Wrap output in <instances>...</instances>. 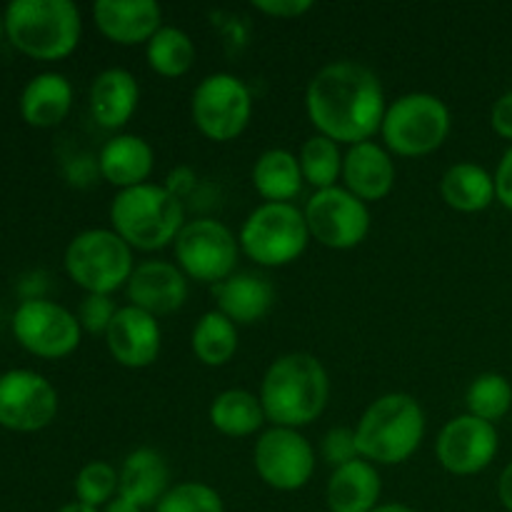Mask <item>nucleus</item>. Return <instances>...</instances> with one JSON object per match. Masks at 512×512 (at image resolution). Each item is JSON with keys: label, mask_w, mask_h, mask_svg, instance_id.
Returning a JSON list of instances; mask_svg holds the SVG:
<instances>
[{"label": "nucleus", "mask_w": 512, "mask_h": 512, "mask_svg": "<svg viewBox=\"0 0 512 512\" xmlns=\"http://www.w3.org/2000/svg\"><path fill=\"white\" fill-rule=\"evenodd\" d=\"M305 110L318 135L350 148L380 133L388 105L383 83L373 70L355 60H335L308 83Z\"/></svg>", "instance_id": "obj_1"}, {"label": "nucleus", "mask_w": 512, "mask_h": 512, "mask_svg": "<svg viewBox=\"0 0 512 512\" xmlns=\"http://www.w3.org/2000/svg\"><path fill=\"white\" fill-rule=\"evenodd\" d=\"M328 398V370L310 353L280 355L260 383V403L275 428H305L323 415Z\"/></svg>", "instance_id": "obj_2"}, {"label": "nucleus", "mask_w": 512, "mask_h": 512, "mask_svg": "<svg viewBox=\"0 0 512 512\" xmlns=\"http://www.w3.org/2000/svg\"><path fill=\"white\" fill-rule=\"evenodd\" d=\"M360 458L373 465H400L418 453L425 413L408 393H385L365 408L355 425Z\"/></svg>", "instance_id": "obj_3"}, {"label": "nucleus", "mask_w": 512, "mask_h": 512, "mask_svg": "<svg viewBox=\"0 0 512 512\" xmlns=\"http://www.w3.org/2000/svg\"><path fill=\"white\" fill-rule=\"evenodd\" d=\"M8 40L35 60H63L83 35L78 5L70 0H13L5 8Z\"/></svg>", "instance_id": "obj_4"}, {"label": "nucleus", "mask_w": 512, "mask_h": 512, "mask_svg": "<svg viewBox=\"0 0 512 512\" xmlns=\"http://www.w3.org/2000/svg\"><path fill=\"white\" fill-rule=\"evenodd\" d=\"M110 225L133 250H160L175 243L183 230V200L170 188L155 183L118 190L110 203Z\"/></svg>", "instance_id": "obj_5"}, {"label": "nucleus", "mask_w": 512, "mask_h": 512, "mask_svg": "<svg viewBox=\"0 0 512 512\" xmlns=\"http://www.w3.org/2000/svg\"><path fill=\"white\" fill-rule=\"evenodd\" d=\"M65 270L85 295H113L133 275V248L113 228H90L65 248Z\"/></svg>", "instance_id": "obj_6"}, {"label": "nucleus", "mask_w": 512, "mask_h": 512, "mask_svg": "<svg viewBox=\"0 0 512 512\" xmlns=\"http://www.w3.org/2000/svg\"><path fill=\"white\" fill-rule=\"evenodd\" d=\"M450 108L433 93H405L388 105L380 135L385 148L400 158L430 155L448 140Z\"/></svg>", "instance_id": "obj_7"}, {"label": "nucleus", "mask_w": 512, "mask_h": 512, "mask_svg": "<svg viewBox=\"0 0 512 512\" xmlns=\"http://www.w3.org/2000/svg\"><path fill=\"white\" fill-rule=\"evenodd\" d=\"M240 250L263 268L295 263L310 243L305 213L293 203H263L245 218L238 235Z\"/></svg>", "instance_id": "obj_8"}, {"label": "nucleus", "mask_w": 512, "mask_h": 512, "mask_svg": "<svg viewBox=\"0 0 512 512\" xmlns=\"http://www.w3.org/2000/svg\"><path fill=\"white\" fill-rule=\"evenodd\" d=\"M193 123L215 143H228L243 135L253 115L250 88L233 73H213L198 83L190 100Z\"/></svg>", "instance_id": "obj_9"}, {"label": "nucleus", "mask_w": 512, "mask_h": 512, "mask_svg": "<svg viewBox=\"0 0 512 512\" xmlns=\"http://www.w3.org/2000/svg\"><path fill=\"white\" fill-rule=\"evenodd\" d=\"M240 243L228 225L213 218L190 220L175 238L178 268L198 283L218 285L235 273Z\"/></svg>", "instance_id": "obj_10"}, {"label": "nucleus", "mask_w": 512, "mask_h": 512, "mask_svg": "<svg viewBox=\"0 0 512 512\" xmlns=\"http://www.w3.org/2000/svg\"><path fill=\"white\" fill-rule=\"evenodd\" d=\"M303 213L310 238L330 250L358 248L370 233L368 203H363L358 195L340 185L315 190L305 203Z\"/></svg>", "instance_id": "obj_11"}, {"label": "nucleus", "mask_w": 512, "mask_h": 512, "mask_svg": "<svg viewBox=\"0 0 512 512\" xmlns=\"http://www.w3.org/2000/svg\"><path fill=\"white\" fill-rule=\"evenodd\" d=\"M13 335L28 353L45 360L68 358L78 350L83 328L78 315L50 300H25L13 313Z\"/></svg>", "instance_id": "obj_12"}, {"label": "nucleus", "mask_w": 512, "mask_h": 512, "mask_svg": "<svg viewBox=\"0 0 512 512\" xmlns=\"http://www.w3.org/2000/svg\"><path fill=\"white\" fill-rule=\"evenodd\" d=\"M255 470L268 488L293 493L305 488L315 473V450L300 430L270 428L255 443Z\"/></svg>", "instance_id": "obj_13"}, {"label": "nucleus", "mask_w": 512, "mask_h": 512, "mask_svg": "<svg viewBox=\"0 0 512 512\" xmlns=\"http://www.w3.org/2000/svg\"><path fill=\"white\" fill-rule=\"evenodd\" d=\"M58 415V393L35 370L0 375V425L15 433H38Z\"/></svg>", "instance_id": "obj_14"}, {"label": "nucleus", "mask_w": 512, "mask_h": 512, "mask_svg": "<svg viewBox=\"0 0 512 512\" xmlns=\"http://www.w3.org/2000/svg\"><path fill=\"white\" fill-rule=\"evenodd\" d=\"M500 448L498 430L493 423L465 413L445 423L440 430L435 453L440 465L453 475H478L495 460Z\"/></svg>", "instance_id": "obj_15"}, {"label": "nucleus", "mask_w": 512, "mask_h": 512, "mask_svg": "<svg viewBox=\"0 0 512 512\" xmlns=\"http://www.w3.org/2000/svg\"><path fill=\"white\" fill-rule=\"evenodd\" d=\"M105 343H108L115 363L130 370H140L158 360L160 348H163V330H160L158 318L135 305H125L115 313L113 323L105 333Z\"/></svg>", "instance_id": "obj_16"}, {"label": "nucleus", "mask_w": 512, "mask_h": 512, "mask_svg": "<svg viewBox=\"0 0 512 512\" xmlns=\"http://www.w3.org/2000/svg\"><path fill=\"white\" fill-rule=\"evenodd\" d=\"M125 293L130 305L153 318H163L183 308L188 300V275L168 260H145L135 265Z\"/></svg>", "instance_id": "obj_17"}, {"label": "nucleus", "mask_w": 512, "mask_h": 512, "mask_svg": "<svg viewBox=\"0 0 512 512\" xmlns=\"http://www.w3.org/2000/svg\"><path fill=\"white\" fill-rule=\"evenodd\" d=\"M95 28L115 45H148L163 28V8L153 0H98Z\"/></svg>", "instance_id": "obj_18"}, {"label": "nucleus", "mask_w": 512, "mask_h": 512, "mask_svg": "<svg viewBox=\"0 0 512 512\" xmlns=\"http://www.w3.org/2000/svg\"><path fill=\"white\" fill-rule=\"evenodd\" d=\"M345 188L363 203L388 198L395 185V163L388 150L375 140L350 145L343 160Z\"/></svg>", "instance_id": "obj_19"}, {"label": "nucleus", "mask_w": 512, "mask_h": 512, "mask_svg": "<svg viewBox=\"0 0 512 512\" xmlns=\"http://www.w3.org/2000/svg\"><path fill=\"white\" fill-rule=\"evenodd\" d=\"M140 85L125 68H108L90 85V113L105 130H120L138 110Z\"/></svg>", "instance_id": "obj_20"}, {"label": "nucleus", "mask_w": 512, "mask_h": 512, "mask_svg": "<svg viewBox=\"0 0 512 512\" xmlns=\"http://www.w3.org/2000/svg\"><path fill=\"white\" fill-rule=\"evenodd\" d=\"M153 165L155 153L150 143L133 133H118L115 138H110L98 155L100 175L118 190L148 183Z\"/></svg>", "instance_id": "obj_21"}, {"label": "nucleus", "mask_w": 512, "mask_h": 512, "mask_svg": "<svg viewBox=\"0 0 512 512\" xmlns=\"http://www.w3.org/2000/svg\"><path fill=\"white\" fill-rule=\"evenodd\" d=\"M383 495V478L368 460L358 458L330 473L325 500L330 512H373Z\"/></svg>", "instance_id": "obj_22"}, {"label": "nucleus", "mask_w": 512, "mask_h": 512, "mask_svg": "<svg viewBox=\"0 0 512 512\" xmlns=\"http://www.w3.org/2000/svg\"><path fill=\"white\" fill-rule=\"evenodd\" d=\"M213 288L218 310L235 325H253L273 310L275 288L265 275L233 273Z\"/></svg>", "instance_id": "obj_23"}, {"label": "nucleus", "mask_w": 512, "mask_h": 512, "mask_svg": "<svg viewBox=\"0 0 512 512\" xmlns=\"http://www.w3.org/2000/svg\"><path fill=\"white\" fill-rule=\"evenodd\" d=\"M118 495L138 505L140 510L155 508L170 490V470L163 455L153 448H138L123 460Z\"/></svg>", "instance_id": "obj_24"}, {"label": "nucleus", "mask_w": 512, "mask_h": 512, "mask_svg": "<svg viewBox=\"0 0 512 512\" xmlns=\"http://www.w3.org/2000/svg\"><path fill=\"white\" fill-rule=\"evenodd\" d=\"M73 108V85L60 73H40L23 88L20 115L33 128H55Z\"/></svg>", "instance_id": "obj_25"}, {"label": "nucleus", "mask_w": 512, "mask_h": 512, "mask_svg": "<svg viewBox=\"0 0 512 512\" xmlns=\"http://www.w3.org/2000/svg\"><path fill=\"white\" fill-rule=\"evenodd\" d=\"M305 178L298 155L285 148H270L255 160L253 188L265 203H290L303 190Z\"/></svg>", "instance_id": "obj_26"}, {"label": "nucleus", "mask_w": 512, "mask_h": 512, "mask_svg": "<svg viewBox=\"0 0 512 512\" xmlns=\"http://www.w3.org/2000/svg\"><path fill=\"white\" fill-rule=\"evenodd\" d=\"M440 195L458 213H480L498 200L495 175L478 163H455L440 180Z\"/></svg>", "instance_id": "obj_27"}, {"label": "nucleus", "mask_w": 512, "mask_h": 512, "mask_svg": "<svg viewBox=\"0 0 512 512\" xmlns=\"http://www.w3.org/2000/svg\"><path fill=\"white\" fill-rule=\"evenodd\" d=\"M208 415L210 425L228 438H248L268 423L260 395L243 388L223 390L220 395H215Z\"/></svg>", "instance_id": "obj_28"}, {"label": "nucleus", "mask_w": 512, "mask_h": 512, "mask_svg": "<svg viewBox=\"0 0 512 512\" xmlns=\"http://www.w3.org/2000/svg\"><path fill=\"white\" fill-rule=\"evenodd\" d=\"M195 358L208 368H220L228 365L238 353V325L225 318L220 310H210L195 323L193 335H190Z\"/></svg>", "instance_id": "obj_29"}, {"label": "nucleus", "mask_w": 512, "mask_h": 512, "mask_svg": "<svg viewBox=\"0 0 512 512\" xmlns=\"http://www.w3.org/2000/svg\"><path fill=\"white\" fill-rule=\"evenodd\" d=\"M145 58L153 73L163 78H180L195 63V43L185 30L163 25L145 45Z\"/></svg>", "instance_id": "obj_30"}, {"label": "nucleus", "mask_w": 512, "mask_h": 512, "mask_svg": "<svg viewBox=\"0 0 512 512\" xmlns=\"http://www.w3.org/2000/svg\"><path fill=\"white\" fill-rule=\"evenodd\" d=\"M300 170H303L305 183L313 185L315 190L335 188L338 178H343V160L340 145L325 135H313L300 148Z\"/></svg>", "instance_id": "obj_31"}, {"label": "nucleus", "mask_w": 512, "mask_h": 512, "mask_svg": "<svg viewBox=\"0 0 512 512\" xmlns=\"http://www.w3.org/2000/svg\"><path fill=\"white\" fill-rule=\"evenodd\" d=\"M468 413L485 423H500L512 408V385L505 375L483 373L470 383L465 395Z\"/></svg>", "instance_id": "obj_32"}, {"label": "nucleus", "mask_w": 512, "mask_h": 512, "mask_svg": "<svg viewBox=\"0 0 512 512\" xmlns=\"http://www.w3.org/2000/svg\"><path fill=\"white\" fill-rule=\"evenodd\" d=\"M120 488V473L105 460H93V463L83 465L80 473L75 475V495L78 503L90 505V508L100 510L118 495Z\"/></svg>", "instance_id": "obj_33"}, {"label": "nucleus", "mask_w": 512, "mask_h": 512, "mask_svg": "<svg viewBox=\"0 0 512 512\" xmlns=\"http://www.w3.org/2000/svg\"><path fill=\"white\" fill-rule=\"evenodd\" d=\"M155 512H225V505L218 490L198 480H188L170 488L155 505Z\"/></svg>", "instance_id": "obj_34"}, {"label": "nucleus", "mask_w": 512, "mask_h": 512, "mask_svg": "<svg viewBox=\"0 0 512 512\" xmlns=\"http://www.w3.org/2000/svg\"><path fill=\"white\" fill-rule=\"evenodd\" d=\"M115 313H118V305L113 303L110 295H85L78 310V323L80 328L88 330V333L105 335L110 323H113Z\"/></svg>", "instance_id": "obj_35"}, {"label": "nucleus", "mask_w": 512, "mask_h": 512, "mask_svg": "<svg viewBox=\"0 0 512 512\" xmlns=\"http://www.w3.org/2000/svg\"><path fill=\"white\" fill-rule=\"evenodd\" d=\"M323 458L325 463L340 468V465H348L353 460L360 458V450H358V438H355V430L353 428H333L325 433L323 445Z\"/></svg>", "instance_id": "obj_36"}, {"label": "nucleus", "mask_w": 512, "mask_h": 512, "mask_svg": "<svg viewBox=\"0 0 512 512\" xmlns=\"http://www.w3.org/2000/svg\"><path fill=\"white\" fill-rule=\"evenodd\" d=\"M253 8L258 13L270 15V18L293 20L310 13L313 10V0H253Z\"/></svg>", "instance_id": "obj_37"}, {"label": "nucleus", "mask_w": 512, "mask_h": 512, "mask_svg": "<svg viewBox=\"0 0 512 512\" xmlns=\"http://www.w3.org/2000/svg\"><path fill=\"white\" fill-rule=\"evenodd\" d=\"M490 125H493V130L500 138L512 140V90L500 95L493 103V110H490Z\"/></svg>", "instance_id": "obj_38"}, {"label": "nucleus", "mask_w": 512, "mask_h": 512, "mask_svg": "<svg viewBox=\"0 0 512 512\" xmlns=\"http://www.w3.org/2000/svg\"><path fill=\"white\" fill-rule=\"evenodd\" d=\"M495 195H498V203L503 208L512 210V145L505 150L498 170H495Z\"/></svg>", "instance_id": "obj_39"}, {"label": "nucleus", "mask_w": 512, "mask_h": 512, "mask_svg": "<svg viewBox=\"0 0 512 512\" xmlns=\"http://www.w3.org/2000/svg\"><path fill=\"white\" fill-rule=\"evenodd\" d=\"M498 498L503 503V508L512 512V463L500 473L498 480Z\"/></svg>", "instance_id": "obj_40"}, {"label": "nucleus", "mask_w": 512, "mask_h": 512, "mask_svg": "<svg viewBox=\"0 0 512 512\" xmlns=\"http://www.w3.org/2000/svg\"><path fill=\"white\" fill-rule=\"evenodd\" d=\"M103 512H143V510H140L135 503H130V500H125L123 495H115V498L105 505Z\"/></svg>", "instance_id": "obj_41"}, {"label": "nucleus", "mask_w": 512, "mask_h": 512, "mask_svg": "<svg viewBox=\"0 0 512 512\" xmlns=\"http://www.w3.org/2000/svg\"><path fill=\"white\" fill-rule=\"evenodd\" d=\"M373 512H418V510H413L410 505H403V503H385V505H378Z\"/></svg>", "instance_id": "obj_42"}, {"label": "nucleus", "mask_w": 512, "mask_h": 512, "mask_svg": "<svg viewBox=\"0 0 512 512\" xmlns=\"http://www.w3.org/2000/svg\"><path fill=\"white\" fill-rule=\"evenodd\" d=\"M58 512H100V510H95V508H90V505H83V503H78V500H75V503L63 505V508H60Z\"/></svg>", "instance_id": "obj_43"}, {"label": "nucleus", "mask_w": 512, "mask_h": 512, "mask_svg": "<svg viewBox=\"0 0 512 512\" xmlns=\"http://www.w3.org/2000/svg\"><path fill=\"white\" fill-rule=\"evenodd\" d=\"M3 35H5V18L0 15V40H3Z\"/></svg>", "instance_id": "obj_44"}]
</instances>
